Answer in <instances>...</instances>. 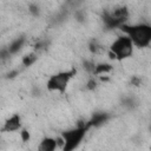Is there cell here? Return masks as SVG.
<instances>
[{
  "label": "cell",
  "mask_w": 151,
  "mask_h": 151,
  "mask_svg": "<svg viewBox=\"0 0 151 151\" xmlns=\"http://www.w3.org/2000/svg\"><path fill=\"white\" fill-rule=\"evenodd\" d=\"M37 60H38V54L35 52H32V53H28V54L24 55L21 63L25 67H28V66H32Z\"/></svg>",
  "instance_id": "30bf717a"
},
{
  "label": "cell",
  "mask_w": 151,
  "mask_h": 151,
  "mask_svg": "<svg viewBox=\"0 0 151 151\" xmlns=\"http://www.w3.org/2000/svg\"><path fill=\"white\" fill-rule=\"evenodd\" d=\"M25 41H26V38H25L24 35L18 37L17 39H14V40L8 45V47H7L8 51H9V53H11V54H15V53H18V52L22 48Z\"/></svg>",
  "instance_id": "ba28073f"
},
{
  "label": "cell",
  "mask_w": 151,
  "mask_h": 151,
  "mask_svg": "<svg viewBox=\"0 0 151 151\" xmlns=\"http://www.w3.org/2000/svg\"><path fill=\"white\" fill-rule=\"evenodd\" d=\"M109 119H110V114L107 112H96L86 122V125L88 126V129H91V127H99V126L104 125Z\"/></svg>",
  "instance_id": "8992f818"
},
{
  "label": "cell",
  "mask_w": 151,
  "mask_h": 151,
  "mask_svg": "<svg viewBox=\"0 0 151 151\" xmlns=\"http://www.w3.org/2000/svg\"><path fill=\"white\" fill-rule=\"evenodd\" d=\"M28 11H29V13H31L32 15H34V17L39 15V12H40L39 6H38V5H35V4H31V5L28 6Z\"/></svg>",
  "instance_id": "9a60e30c"
},
{
  "label": "cell",
  "mask_w": 151,
  "mask_h": 151,
  "mask_svg": "<svg viewBox=\"0 0 151 151\" xmlns=\"http://www.w3.org/2000/svg\"><path fill=\"white\" fill-rule=\"evenodd\" d=\"M88 50L91 51V53L93 54H99L104 51V47L97 41V40H92L90 44H88Z\"/></svg>",
  "instance_id": "8fae6325"
},
{
  "label": "cell",
  "mask_w": 151,
  "mask_h": 151,
  "mask_svg": "<svg viewBox=\"0 0 151 151\" xmlns=\"http://www.w3.org/2000/svg\"><path fill=\"white\" fill-rule=\"evenodd\" d=\"M20 138H21V140L22 142H29V139H31V133H29V131L27 130V129H20Z\"/></svg>",
  "instance_id": "7c38bea8"
},
{
  "label": "cell",
  "mask_w": 151,
  "mask_h": 151,
  "mask_svg": "<svg viewBox=\"0 0 151 151\" xmlns=\"http://www.w3.org/2000/svg\"><path fill=\"white\" fill-rule=\"evenodd\" d=\"M131 84L134 85V86H139V85H140V79L137 78V77H132V79H131Z\"/></svg>",
  "instance_id": "ac0fdd59"
},
{
  "label": "cell",
  "mask_w": 151,
  "mask_h": 151,
  "mask_svg": "<svg viewBox=\"0 0 151 151\" xmlns=\"http://www.w3.org/2000/svg\"><path fill=\"white\" fill-rule=\"evenodd\" d=\"M20 129H21V117L15 113L5 120L0 131L1 132H14V131H19Z\"/></svg>",
  "instance_id": "5b68a950"
},
{
  "label": "cell",
  "mask_w": 151,
  "mask_h": 151,
  "mask_svg": "<svg viewBox=\"0 0 151 151\" xmlns=\"http://www.w3.org/2000/svg\"><path fill=\"white\" fill-rule=\"evenodd\" d=\"M96 87H97V81H96L94 79H90V80L86 83V88H87V90L93 91Z\"/></svg>",
  "instance_id": "2e32d148"
},
{
  "label": "cell",
  "mask_w": 151,
  "mask_h": 151,
  "mask_svg": "<svg viewBox=\"0 0 151 151\" xmlns=\"http://www.w3.org/2000/svg\"><path fill=\"white\" fill-rule=\"evenodd\" d=\"M113 70V66L111 64L107 63H101V64H96L93 73L94 76H103V74H107Z\"/></svg>",
  "instance_id": "9c48e42d"
},
{
  "label": "cell",
  "mask_w": 151,
  "mask_h": 151,
  "mask_svg": "<svg viewBox=\"0 0 151 151\" xmlns=\"http://www.w3.org/2000/svg\"><path fill=\"white\" fill-rule=\"evenodd\" d=\"M11 55H12V54L9 53V51H8L7 47L0 50V61H6L7 59H9Z\"/></svg>",
  "instance_id": "4fadbf2b"
},
{
  "label": "cell",
  "mask_w": 151,
  "mask_h": 151,
  "mask_svg": "<svg viewBox=\"0 0 151 151\" xmlns=\"http://www.w3.org/2000/svg\"><path fill=\"white\" fill-rule=\"evenodd\" d=\"M57 147H58L57 140L55 138H52V137H45L39 145L40 151H54Z\"/></svg>",
  "instance_id": "52a82bcc"
},
{
  "label": "cell",
  "mask_w": 151,
  "mask_h": 151,
  "mask_svg": "<svg viewBox=\"0 0 151 151\" xmlns=\"http://www.w3.org/2000/svg\"><path fill=\"white\" fill-rule=\"evenodd\" d=\"M18 74H19V71H18V70H13V71L8 72V73L6 74V77H7L8 79H13V78H15Z\"/></svg>",
  "instance_id": "e0dca14e"
},
{
  "label": "cell",
  "mask_w": 151,
  "mask_h": 151,
  "mask_svg": "<svg viewBox=\"0 0 151 151\" xmlns=\"http://www.w3.org/2000/svg\"><path fill=\"white\" fill-rule=\"evenodd\" d=\"M119 28L131 39L133 46L143 48V47H147L151 42V27L147 24H138V25L123 24Z\"/></svg>",
  "instance_id": "6da1fadb"
},
{
  "label": "cell",
  "mask_w": 151,
  "mask_h": 151,
  "mask_svg": "<svg viewBox=\"0 0 151 151\" xmlns=\"http://www.w3.org/2000/svg\"><path fill=\"white\" fill-rule=\"evenodd\" d=\"M77 70L71 68L67 71H60L53 76H51L46 83L47 90L51 92H59V93H65L70 81L76 77Z\"/></svg>",
  "instance_id": "3957f363"
},
{
  "label": "cell",
  "mask_w": 151,
  "mask_h": 151,
  "mask_svg": "<svg viewBox=\"0 0 151 151\" xmlns=\"http://www.w3.org/2000/svg\"><path fill=\"white\" fill-rule=\"evenodd\" d=\"M94 66H96V64H94L92 60H86V61L84 63V68H85L87 72H90V73H93Z\"/></svg>",
  "instance_id": "5bb4252c"
},
{
  "label": "cell",
  "mask_w": 151,
  "mask_h": 151,
  "mask_svg": "<svg viewBox=\"0 0 151 151\" xmlns=\"http://www.w3.org/2000/svg\"><path fill=\"white\" fill-rule=\"evenodd\" d=\"M87 131H88V126L86 125V122L79 123L74 129L64 131L61 133V138L64 140V145L61 149L64 151H72L76 147H78L79 144L83 142Z\"/></svg>",
  "instance_id": "7a4b0ae2"
},
{
  "label": "cell",
  "mask_w": 151,
  "mask_h": 151,
  "mask_svg": "<svg viewBox=\"0 0 151 151\" xmlns=\"http://www.w3.org/2000/svg\"><path fill=\"white\" fill-rule=\"evenodd\" d=\"M133 52V44L131 39L125 34L117 37L116 40L110 46V57L114 60H123L125 58H129Z\"/></svg>",
  "instance_id": "277c9868"
}]
</instances>
